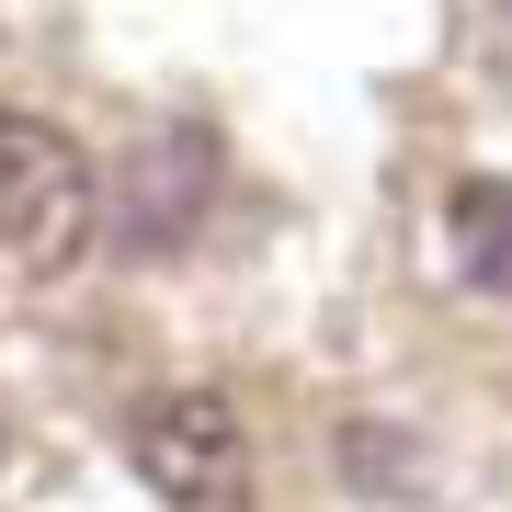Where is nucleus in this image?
<instances>
[{"label":"nucleus","instance_id":"obj_3","mask_svg":"<svg viewBox=\"0 0 512 512\" xmlns=\"http://www.w3.org/2000/svg\"><path fill=\"white\" fill-rule=\"evenodd\" d=\"M205 205H217V137L205 126H160V137H137V160H126V183H114V239L126 251H183V239L205 228Z\"/></svg>","mask_w":512,"mask_h":512},{"label":"nucleus","instance_id":"obj_2","mask_svg":"<svg viewBox=\"0 0 512 512\" xmlns=\"http://www.w3.org/2000/svg\"><path fill=\"white\" fill-rule=\"evenodd\" d=\"M137 478L160 490V512H251V433L217 387H171L137 421Z\"/></svg>","mask_w":512,"mask_h":512},{"label":"nucleus","instance_id":"obj_4","mask_svg":"<svg viewBox=\"0 0 512 512\" xmlns=\"http://www.w3.org/2000/svg\"><path fill=\"white\" fill-rule=\"evenodd\" d=\"M444 262H456V285L512 296V183L501 171H478V183L444 194Z\"/></svg>","mask_w":512,"mask_h":512},{"label":"nucleus","instance_id":"obj_1","mask_svg":"<svg viewBox=\"0 0 512 512\" xmlns=\"http://www.w3.org/2000/svg\"><path fill=\"white\" fill-rule=\"evenodd\" d=\"M103 239V171L92 148L46 114H12L0 103V251L23 274H69L80 251Z\"/></svg>","mask_w":512,"mask_h":512}]
</instances>
